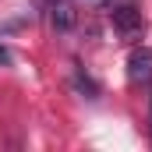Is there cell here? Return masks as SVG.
Listing matches in <instances>:
<instances>
[{"mask_svg": "<svg viewBox=\"0 0 152 152\" xmlns=\"http://www.w3.org/2000/svg\"><path fill=\"white\" fill-rule=\"evenodd\" d=\"M106 14H110V21H113L117 36L120 39H138L145 32V18H142V7L134 4V0H110L106 4Z\"/></svg>", "mask_w": 152, "mask_h": 152, "instance_id": "cell-1", "label": "cell"}, {"mask_svg": "<svg viewBox=\"0 0 152 152\" xmlns=\"http://www.w3.org/2000/svg\"><path fill=\"white\" fill-rule=\"evenodd\" d=\"M127 81L131 85H149L152 81V50L149 46L131 50V57H127Z\"/></svg>", "mask_w": 152, "mask_h": 152, "instance_id": "cell-2", "label": "cell"}, {"mask_svg": "<svg viewBox=\"0 0 152 152\" xmlns=\"http://www.w3.org/2000/svg\"><path fill=\"white\" fill-rule=\"evenodd\" d=\"M0 64H11V50L7 46H0Z\"/></svg>", "mask_w": 152, "mask_h": 152, "instance_id": "cell-3", "label": "cell"}, {"mask_svg": "<svg viewBox=\"0 0 152 152\" xmlns=\"http://www.w3.org/2000/svg\"><path fill=\"white\" fill-rule=\"evenodd\" d=\"M149 120H152V96H149Z\"/></svg>", "mask_w": 152, "mask_h": 152, "instance_id": "cell-4", "label": "cell"}]
</instances>
